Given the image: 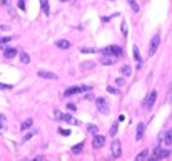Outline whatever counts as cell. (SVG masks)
Wrapping results in <instances>:
<instances>
[{"label": "cell", "instance_id": "cell-4", "mask_svg": "<svg viewBox=\"0 0 172 161\" xmlns=\"http://www.w3.org/2000/svg\"><path fill=\"white\" fill-rule=\"evenodd\" d=\"M87 91H90L89 86H74V87L65 89V92H64V97H70V96H75V94L87 92Z\"/></svg>", "mask_w": 172, "mask_h": 161}, {"label": "cell", "instance_id": "cell-41", "mask_svg": "<svg viewBox=\"0 0 172 161\" xmlns=\"http://www.w3.org/2000/svg\"><path fill=\"white\" fill-rule=\"evenodd\" d=\"M2 4H4V5H9V0H2Z\"/></svg>", "mask_w": 172, "mask_h": 161}, {"label": "cell", "instance_id": "cell-10", "mask_svg": "<svg viewBox=\"0 0 172 161\" xmlns=\"http://www.w3.org/2000/svg\"><path fill=\"white\" fill-rule=\"evenodd\" d=\"M110 149H112V158H119L120 153H122V144H120V141L119 139H114V141H112Z\"/></svg>", "mask_w": 172, "mask_h": 161}, {"label": "cell", "instance_id": "cell-33", "mask_svg": "<svg viewBox=\"0 0 172 161\" xmlns=\"http://www.w3.org/2000/svg\"><path fill=\"white\" fill-rule=\"evenodd\" d=\"M115 84H117V86L120 87V86H124V84H125V81H124L122 77H119V79H115Z\"/></svg>", "mask_w": 172, "mask_h": 161}, {"label": "cell", "instance_id": "cell-36", "mask_svg": "<svg viewBox=\"0 0 172 161\" xmlns=\"http://www.w3.org/2000/svg\"><path fill=\"white\" fill-rule=\"evenodd\" d=\"M32 136H35V133H29V134H25V136H24V141H29Z\"/></svg>", "mask_w": 172, "mask_h": 161}, {"label": "cell", "instance_id": "cell-27", "mask_svg": "<svg viewBox=\"0 0 172 161\" xmlns=\"http://www.w3.org/2000/svg\"><path fill=\"white\" fill-rule=\"evenodd\" d=\"M7 129V121H0V134H4Z\"/></svg>", "mask_w": 172, "mask_h": 161}, {"label": "cell", "instance_id": "cell-26", "mask_svg": "<svg viewBox=\"0 0 172 161\" xmlns=\"http://www.w3.org/2000/svg\"><path fill=\"white\" fill-rule=\"evenodd\" d=\"M117 129H119V123H114V124H112V128H110V136H115Z\"/></svg>", "mask_w": 172, "mask_h": 161}, {"label": "cell", "instance_id": "cell-3", "mask_svg": "<svg viewBox=\"0 0 172 161\" xmlns=\"http://www.w3.org/2000/svg\"><path fill=\"white\" fill-rule=\"evenodd\" d=\"M102 56H112V57H122V49L119 45H107L102 49Z\"/></svg>", "mask_w": 172, "mask_h": 161}, {"label": "cell", "instance_id": "cell-6", "mask_svg": "<svg viewBox=\"0 0 172 161\" xmlns=\"http://www.w3.org/2000/svg\"><path fill=\"white\" fill-rule=\"evenodd\" d=\"M156 101H157V91H151L149 96L146 97V101L142 103L144 109H152V108H154V104H156Z\"/></svg>", "mask_w": 172, "mask_h": 161}, {"label": "cell", "instance_id": "cell-16", "mask_svg": "<svg viewBox=\"0 0 172 161\" xmlns=\"http://www.w3.org/2000/svg\"><path fill=\"white\" fill-rule=\"evenodd\" d=\"M55 45H57L59 49H69L72 44H70L69 40H65V39H62V40H57V42H55Z\"/></svg>", "mask_w": 172, "mask_h": 161}, {"label": "cell", "instance_id": "cell-5", "mask_svg": "<svg viewBox=\"0 0 172 161\" xmlns=\"http://www.w3.org/2000/svg\"><path fill=\"white\" fill-rule=\"evenodd\" d=\"M95 106H97L99 113H102V114H109V113H110L109 103H107V99H105V97H97V99H95Z\"/></svg>", "mask_w": 172, "mask_h": 161}, {"label": "cell", "instance_id": "cell-30", "mask_svg": "<svg viewBox=\"0 0 172 161\" xmlns=\"http://www.w3.org/2000/svg\"><path fill=\"white\" fill-rule=\"evenodd\" d=\"M87 131H89L90 134H95L97 133V126H94V124H90L89 128H87Z\"/></svg>", "mask_w": 172, "mask_h": 161}, {"label": "cell", "instance_id": "cell-24", "mask_svg": "<svg viewBox=\"0 0 172 161\" xmlns=\"http://www.w3.org/2000/svg\"><path fill=\"white\" fill-rule=\"evenodd\" d=\"M82 148H84V143H79L77 146H72V153H75V155H79V153L82 151Z\"/></svg>", "mask_w": 172, "mask_h": 161}, {"label": "cell", "instance_id": "cell-43", "mask_svg": "<svg viewBox=\"0 0 172 161\" xmlns=\"http://www.w3.org/2000/svg\"><path fill=\"white\" fill-rule=\"evenodd\" d=\"M60 2H69V0H60Z\"/></svg>", "mask_w": 172, "mask_h": 161}, {"label": "cell", "instance_id": "cell-2", "mask_svg": "<svg viewBox=\"0 0 172 161\" xmlns=\"http://www.w3.org/2000/svg\"><path fill=\"white\" fill-rule=\"evenodd\" d=\"M171 155V149H167L166 148H162V146H156L154 148V156L152 158H147L149 161H156V160H162V158H167V156Z\"/></svg>", "mask_w": 172, "mask_h": 161}, {"label": "cell", "instance_id": "cell-25", "mask_svg": "<svg viewBox=\"0 0 172 161\" xmlns=\"http://www.w3.org/2000/svg\"><path fill=\"white\" fill-rule=\"evenodd\" d=\"M80 51H82L84 54H94V52H97V49H94V47H82Z\"/></svg>", "mask_w": 172, "mask_h": 161}, {"label": "cell", "instance_id": "cell-15", "mask_svg": "<svg viewBox=\"0 0 172 161\" xmlns=\"http://www.w3.org/2000/svg\"><path fill=\"white\" fill-rule=\"evenodd\" d=\"M15 54H17V49H12V47H7L5 51H4V56H5L7 59L15 57Z\"/></svg>", "mask_w": 172, "mask_h": 161}, {"label": "cell", "instance_id": "cell-40", "mask_svg": "<svg viewBox=\"0 0 172 161\" xmlns=\"http://www.w3.org/2000/svg\"><path fill=\"white\" fill-rule=\"evenodd\" d=\"M0 121H7V118H5V114H2V113H0Z\"/></svg>", "mask_w": 172, "mask_h": 161}, {"label": "cell", "instance_id": "cell-13", "mask_svg": "<svg viewBox=\"0 0 172 161\" xmlns=\"http://www.w3.org/2000/svg\"><path fill=\"white\" fill-rule=\"evenodd\" d=\"M144 133H146V124H144V123H139V124H137V131H136V139L141 141L142 138H144Z\"/></svg>", "mask_w": 172, "mask_h": 161}, {"label": "cell", "instance_id": "cell-21", "mask_svg": "<svg viewBox=\"0 0 172 161\" xmlns=\"http://www.w3.org/2000/svg\"><path fill=\"white\" fill-rule=\"evenodd\" d=\"M120 74H122V76H131L132 67L131 66H122V67H120Z\"/></svg>", "mask_w": 172, "mask_h": 161}, {"label": "cell", "instance_id": "cell-12", "mask_svg": "<svg viewBox=\"0 0 172 161\" xmlns=\"http://www.w3.org/2000/svg\"><path fill=\"white\" fill-rule=\"evenodd\" d=\"M115 62H117V57H112V56H102L100 57V64L102 66H112Z\"/></svg>", "mask_w": 172, "mask_h": 161}, {"label": "cell", "instance_id": "cell-42", "mask_svg": "<svg viewBox=\"0 0 172 161\" xmlns=\"http://www.w3.org/2000/svg\"><path fill=\"white\" fill-rule=\"evenodd\" d=\"M169 101H171V104H172V92L169 94Z\"/></svg>", "mask_w": 172, "mask_h": 161}, {"label": "cell", "instance_id": "cell-11", "mask_svg": "<svg viewBox=\"0 0 172 161\" xmlns=\"http://www.w3.org/2000/svg\"><path fill=\"white\" fill-rule=\"evenodd\" d=\"M37 74H39V77H42V79H50V81H55V79L59 77L55 72H50V71H44V69H40V71H39Z\"/></svg>", "mask_w": 172, "mask_h": 161}, {"label": "cell", "instance_id": "cell-22", "mask_svg": "<svg viewBox=\"0 0 172 161\" xmlns=\"http://www.w3.org/2000/svg\"><path fill=\"white\" fill-rule=\"evenodd\" d=\"M80 67L85 69V71H87V69L90 71V69L95 67V62H92V61H87V62H82V64H80Z\"/></svg>", "mask_w": 172, "mask_h": 161}, {"label": "cell", "instance_id": "cell-14", "mask_svg": "<svg viewBox=\"0 0 172 161\" xmlns=\"http://www.w3.org/2000/svg\"><path fill=\"white\" fill-rule=\"evenodd\" d=\"M40 7H42V12L45 15H50V5H49V0H40Z\"/></svg>", "mask_w": 172, "mask_h": 161}, {"label": "cell", "instance_id": "cell-1", "mask_svg": "<svg viewBox=\"0 0 172 161\" xmlns=\"http://www.w3.org/2000/svg\"><path fill=\"white\" fill-rule=\"evenodd\" d=\"M54 116H55L59 121H64V123H69V124H75V126L80 124V121H77L75 118H72L70 114H65V113H62V111H59V109L54 111Z\"/></svg>", "mask_w": 172, "mask_h": 161}, {"label": "cell", "instance_id": "cell-34", "mask_svg": "<svg viewBox=\"0 0 172 161\" xmlns=\"http://www.w3.org/2000/svg\"><path fill=\"white\" fill-rule=\"evenodd\" d=\"M84 99H89V101H92V99H94V94H90L89 91H87V94L84 96Z\"/></svg>", "mask_w": 172, "mask_h": 161}, {"label": "cell", "instance_id": "cell-32", "mask_svg": "<svg viewBox=\"0 0 172 161\" xmlns=\"http://www.w3.org/2000/svg\"><path fill=\"white\" fill-rule=\"evenodd\" d=\"M12 40V37H0V45L2 44H7V42H10Z\"/></svg>", "mask_w": 172, "mask_h": 161}, {"label": "cell", "instance_id": "cell-37", "mask_svg": "<svg viewBox=\"0 0 172 161\" xmlns=\"http://www.w3.org/2000/svg\"><path fill=\"white\" fill-rule=\"evenodd\" d=\"M67 109L69 111H75L77 109V106H75V104H67Z\"/></svg>", "mask_w": 172, "mask_h": 161}, {"label": "cell", "instance_id": "cell-17", "mask_svg": "<svg viewBox=\"0 0 172 161\" xmlns=\"http://www.w3.org/2000/svg\"><path fill=\"white\" fill-rule=\"evenodd\" d=\"M132 52H134V59L137 61V64H142V57H141V52H139V47L134 45L132 47Z\"/></svg>", "mask_w": 172, "mask_h": 161}, {"label": "cell", "instance_id": "cell-20", "mask_svg": "<svg viewBox=\"0 0 172 161\" xmlns=\"http://www.w3.org/2000/svg\"><path fill=\"white\" fill-rule=\"evenodd\" d=\"M127 2H129V5H131V9H132L134 14H137V12L141 10V7H139V4H137L136 0H127Z\"/></svg>", "mask_w": 172, "mask_h": 161}, {"label": "cell", "instance_id": "cell-19", "mask_svg": "<svg viewBox=\"0 0 172 161\" xmlns=\"http://www.w3.org/2000/svg\"><path fill=\"white\" fill-rule=\"evenodd\" d=\"M32 124H34V119H30V118H29V119H25L24 121V123H22L20 124V129H29V128H32Z\"/></svg>", "mask_w": 172, "mask_h": 161}, {"label": "cell", "instance_id": "cell-7", "mask_svg": "<svg viewBox=\"0 0 172 161\" xmlns=\"http://www.w3.org/2000/svg\"><path fill=\"white\" fill-rule=\"evenodd\" d=\"M159 44H161V34L157 32L156 35L152 37L151 45H149V56H156V51H157V47H159Z\"/></svg>", "mask_w": 172, "mask_h": 161}, {"label": "cell", "instance_id": "cell-35", "mask_svg": "<svg viewBox=\"0 0 172 161\" xmlns=\"http://www.w3.org/2000/svg\"><path fill=\"white\" fill-rule=\"evenodd\" d=\"M19 7L22 10H25V0H19Z\"/></svg>", "mask_w": 172, "mask_h": 161}, {"label": "cell", "instance_id": "cell-18", "mask_svg": "<svg viewBox=\"0 0 172 161\" xmlns=\"http://www.w3.org/2000/svg\"><path fill=\"white\" fill-rule=\"evenodd\" d=\"M147 158H149V149H142L141 153H139V155L136 156V160L137 161H142V160H147Z\"/></svg>", "mask_w": 172, "mask_h": 161}, {"label": "cell", "instance_id": "cell-29", "mask_svg": "<svg viewBox=\"0 0 172 161\" xmlns=\"http://www.w3.org/2000/svg\"><path fill=\"white\" fill-rule=\"evenodd\" d=\"M59 133H60L62 136H70V131L65 129V128H59Z\"/></svg>", "mask_w": 172, "mask_h": 161}, {"label": "cell", "instance_id": "cell-31", "mask_svg": "<svg viewBox=\"0 0 172 161\" xmlns=\"http://www.w3.org/2000/svg\"><path fill=\"white\" fill-rule=\"evenodd\" d=\"M0 89H2V91H9V89H12V86H10V84H4V82H0Z\"/></svg>", "mask_w": 172, "mask_h": 161}, {"label": "cell", "instance_id": "cell-39", "mask_svg": "<svg viewBox=\"0 0 172 161\" xmlns=\"http://www.w3.org/2000/svg\"><path fill=\"white\" fill-rule=\"evenodd\" d=\"M35 160L37 161H42V160H45V156H35Z\"/></svg>", "mask_w": 172, "mask_h": 161}, {"label": "cell", "instance_id": "cell-9", "mask_svg": "<svg viewBox=\"0 0 172 161\" xmlns=\"http://www.w3.org/2000/svg\"><path fill=\"white\" fill-rule=\"evenodd\" d=\"M159 143H164L167 148L172 146V129H169L167 133H162V134L159 136Z\"/></svg>", "mask_w": 172, "mask_h": 161}, {"label": "cell", "instance_id": "cell-38", "mask_svg": "<svg viewBox=\"0 0 172 161\" xmlns=\"http://www.w3.org/2000/svg\"><path fill=\"white\" fill-rule=\"evenodd\" d=\"M0 30H2V32H9V30H10V27H9V25H0Z\"/></svg>", "mask_w": 172, "mask_h": 161}, {"label": "cell", "instance_id": "cell-8", "mask_svg": "<svg viewBox=\"0 0 172 161\" xmlns=\"http://www.w3.org/2000/svg\"><path fill=\"white\" fill-rule=\"evenodd\" d=\"M105 144V136L99 134V133H95L94 138H92V148H95V149H100L102 146Z\"/></svg>", "mask_w": 172, "mask_h": 161}, {"label": "cell", "instance_id": "cell-28", "mask_svg": "<svg viewBox=\"0 0 172 161\" xmlns=\"http://www.w3.org/2000/svg\"><path fill=\"white\" fill-rule=\"evenodd\" d=\"M107 91H109L110 94H115V96H117V94L120 92L119 89H117V87H114V86H109V87H107Z\"/></svg>", "mask_w": 172, "mask_h": 161}, {"label": "cell", "instance_id": "cell-23", "mask_svg": "<svg viewBox=\"0 0 172 161\" xmlns=\"http://www.w3.org/2000/svg\"><path fill=\"white\" fill-rule=\"evenodd\" d=\"M20 61H22V64H29L30 62V56H29L27 52H22L20 54Z\"/></svg>", "mask_w": 172, "mask_h": 161}]
</instances>
